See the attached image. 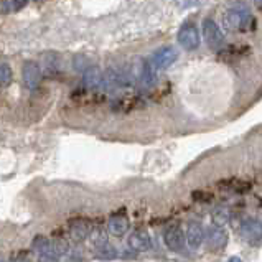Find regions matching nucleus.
Masks as SVG:
<instances>
[{"mask_svg": "<svg viewBox=\"0 0 262 262\" xmlns=\"http://www.w3.org/2000/svg\"><path fill=\"white\" fill-rule=\"evenodd\" d=\"M256 3H262V0H254Z\"/></svg>", "mask_w": 262, "mask_h": 262, "instance_id": "9b49d317", "label": "nucleus"}, {"mask_svg": "<svg viewBox=\"0 0 262 262\" xmlns=\"http://www.w3.org/2000/svg\"><path fill=\"white\" fill-rule=\"evenodd\" d=\"M10 2H12V10L18 12V10H22L25 5H27L28 0H10Z\"/></svg>", "mask_w": 262, "mask_h": 262, "instance_id": "1a4fd4ad", "label": "nucleus"}, {"mask_svg": "<svg viewBox=\"0 0 262 262\" xmlns=\"http://www.w3.org/2000/svg\"><path fill=\"white\" fill-rule=\"evenodd\" d=\"M178 60V51L173 47H164L152 55V65L157 69H167Z\"/></svg>", "mask_w": 262, "mask_h": 262, "instance_id": "20e7f679", "label": "nucleus"}, {"mask_svg": "<svg viewBox=\"0 0 262 262\" xmlns=\"http://www.w3.org/2000/svg\"><path fill=\"white\" fill-rule=\"evenodd\" d=\"M33 249L38 256V262H56L55 249L51 247L48 239L43 238V236H36L33 239Z\"/></svg>", "mask_w": 262, "mask_h": 262, "instance_id": "39448f33", "label": "nucleus"}, {"mask_svg": "<svg viewBox=\"0 0 262 262\" xmlns=\"http://www.w3.org/2000/svg\"><path fill=\"white\" fill-rule=\"evenodd\" d=\"M201 30H203V38L206 40V43L210 48L219 49L224 45V36L214 20H211V18L203 20Z\"/></svg>", "mask_w": 262, "mask_h": 262, "instance_id": "f03ea898", "label": "nucleus"}, {"mask_svg": "<svg viewBox=\"0 0 262 262\" xmlns=\"http://www.w3.org/2000/svg\"><path fill=\"white\" fill-rule=\"evenodd\" d=\"M178 41L186 51H193L199 47V32L193 23H185L178 32Z\"/></svg>", "mask_w": 262, "mask_h": 262, "instance_id": "7ed1b4c3", "label": "nucleus"}, {"mask_svg": "<svg viewBox=\"0 0 262 262\" xmlns=\"http://www.w3.org/2000/svg\"><path fill=\"white\" fill-rule=\"evenodd\" d=\"M40 78H41L40 66L36 63H33V61H27V63L23 65V82H25V86H27L30 91H33L36 86L40 84Z\"/></svg>", "mask_w": 262, "mask_h": 262, "instance_id": "423d86ee", "label": "nucleus"}, {"mask_svg": "<svg viewBox=\"0 0 262 262\" xmlns=\"http://www.w3.org/2000/svg\"><path fill=\"white\" fill-rule=\"evenodd\" d=\"M0 262H5V261H3V259H2V257H0Z\"/></svg>", "mask_w": 262, "mask_h": 262, "instance_id": "f8f14e48", "label": "nucleus"}, {"mask_svg": "<svg viewBox=\"0 0 262 262\" xmlns=\"http://www.w3.org/2000/svg\"><path fill=\"white\" fill-rule=\"evenodd\" d=\"M224 22H226L228 28L229 30H247L251 28V25L254 23V16L251 15V10H249L247 5L244 3H238V5L231 7L229 10L224 15Z\"/></svg>", "mask_w": 262, "mask_h": 262, "instance_id": "f257e3e1", "label": "nucleus"}, {"mask_svg": "<svg viewBox=\"0 0 262 262\" xmlns=\"http://www.w3.org/2000/svg\"><path fill=\"white\" fill-rule=\"evenodd\" d=\"M101 82H102V76H101V71H99L98 68H89L84 73L86 87H89V89H96V87H101Z\"/></svg>", "mask_w": 262, "mask_h": 262, "instance_id": "0eeeda50", "label": "nucleus"}, {"mask_svg": "<svg viewBox=\"0 0 262 262\" xmlns=\"http://www.w3.org/2000/svg\"><path fill=\"white\" fill-rule=\"evenodd\" d=\"M12 81V69L7 63H0V86H7Z\"/></svg>", "mask_w": 262, "mask_h": 262, "instance_id": "6e6552de", "label": "nucleus"}, {"mask_svg": "<svg viewBox=\"0 0 262 262\" xmlns=\"http://www.w3.org/2000/svg\"><path fill=\"white\" fill-rule=\"evenodd\" d=\"M12 262H32L30 257H28V254H25V252H16V254L12 257Z\"/></svg>", "mask_w": 262, "mask_h": 262, "instance_id": "9d476101", "label": "nucleus"}]
</instances>
